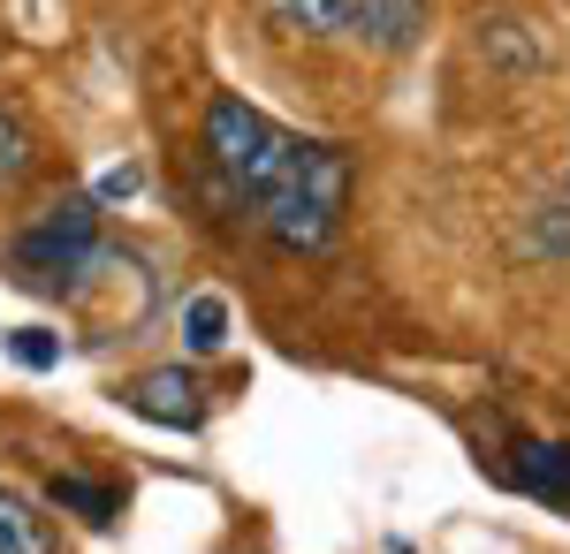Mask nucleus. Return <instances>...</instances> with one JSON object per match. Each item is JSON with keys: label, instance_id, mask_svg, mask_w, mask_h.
<instances>
[{"label": "nucleus", "instance_id": "nucleus-1", "mask_svg": "<svg viewBox=\"0 0 570 554\" xmlns=\"http://www.w3.org/2000/svg\"><path fill=\"white\" fill-rule=\"evenodd\" d=\"M297 152H305V137L282 129L274 115H259V107L236 99V91H220L214 107H206V122H198L206 182H214L228 206H244V214H259L266 198L282 190V175L297 168Z\"/></svg>", "mask_w": 570, "mask_h": 554}, {"label": "nucleus", "instance_id": "nucleus-2", "mask_svg": "<svg viewBox=\"0 0 570 554\" xmlns=\"http://www.w3.org/2000/svg\"><path fill=\"white\" fill-rule=\"evenodd\" d=\"M351 152L343 145H320V137H305V152H297V168L282 175V190L266 198L259 214V236L266 244H282V251L297 258H320L335 236H343V214H351Z\"/></svg>", "mask_w": 570, "mask_h": 554}, {"label": "nucleus", "instance_id": "nucleus-3", "mask_svg": "<svg viewBox=\"0 0 570 554\" xmlns=\"http://www.w3.org/2000/svg\"><path fill=\"white\" fill-rule=\"evenodd\" d=\"M0 266H8V281L31 289V297H77L85 274L99 266V198H91V190L53 198L31 228H16V244H8Z\"/></svg>", "mask_w": 570, "mask_h": 554}, {"label": "nucleus", "instance_id": "nucleus-4", "mask_svg": "<svg viewBox=\"0 0 570 554\" xmlns=\"http://www.w3.org/2000/svg\"><path fill=\"white\" fill-rule=\"evenodd\" d=\"M266 16L297 39H357L373 53H411L426 39L434 0H266Z\"/></svg>", "mask_w": 570, "mask_h": 554}, {"label": "nucleus", "instance_id": "nucleus-5", "mask_svg": "<svg viewBox=\"0 0 570 554\" xmlns=\"http://www.w3.org/2000/svg\"><path fill=\"white\" fill-rule=\"evenodd\" d=\"M130 418H145V426H168V433H198L206 426V387H198V373L190 365H153V373H137V380H122V395H115Z\"/></svg>", "mask_w": 570, "mask_h": 554}, {"label": "nucleus", "instance_id": "nucleus-6", "mask_svg": "<svg viewBox=\"0 0 570 554\" xmlns=\"http://www.w3.org/2000/svg\"><path fill=\"white\" fill-rule=\"evenodd\" d=\"M510 486H525V494H540L548 510L570 516V448H556V441H518Z\"/></svg>", "mask_w": 570, "mask_h": 554}, {"label": "nucleus", "instance_id": "nucleus-7", "mask_svg": "<svg viewBox=\"0 0 570 554\" xmlns=\"http://www.w3.org/2000/svg\"><path fill=\"white\" fill-rule=\"evenodd\" d=\"M46 510L77 516L91 532H107L115 516H122V486H107V478H77V471H53L46 478Z\"/></svg>", "mask_w": 570, "mask_h": 554}, {"label": "nucleus", "instance_id": "nucleus-8", "mask_svg": "<svg viewBox=\"0 0 570 554\" xmlns=\"http://www.w3.org/2000/svg\"><path fill=\"white\" fill-rule=\"evenodd\" d=\"M0 554H61L53 516L31 494H16V486H0Z\"/></svg>", "mask_w": 570, "mask_h": 554}, {"label": "nucleus", "instance_id": "nucleus-9", "mask_svg": "<svg viewBox=\"0 0 570 554\" xmlns=\"http://www.w3.org/2000/svg\"><path fill=\"white\" fill-rule=\"evenodd\" d=\"M31 175H39V137H31V122L16 107H0V190L31 182Z\"/></svg>", "mask_w": 570, "mask_h": 554}, {"label": "nucleus", "instance_id": "nucleus-10", "mask_svg": "<svg viewBox=\"0 0 570 554\" xmlns=\"http://www.w3.org/2000/svg\"><path fill=\"white\" fill-rule=\"evenodd\" d=\"M183 342H190V357H214L220 342H228V304L220 297H190L183 304Z\"/></svg>", "mask_w": 570, "mask_h": 554}, {"label": "nucleus", "instance_id": "nucleus-11", "mask_svg": "<svg viewBox=\"0 0 570 554\" xmlns=\"http://www.w3.org/2000/svg\"><path fill=\"white\" fill-rule=\"evenodd\" d=\"M525 244H532V251H548V258H570V190H556V198L532 214Z\"/></svg>", "mask_w": 570, "mask_h": 554}, {"label": "nucleus", "instance_id": "nucleus-12", "mask_svg": "<svg viewBox=\"0 0 570 554\" xmlns=\"http://www.w3.org/2000/svg\"><path fill=\"white\" fill-rule=\"evenodd\" d=\"M16 365H31V373H53L61 365V335H46V327H16Z\"/></svg>", "mask_w": 570, "mask_h": 554}, {"label": "nucleus", "instance_id": "nucleus-13", "mask_svg": "<svg viewBox=\"0 0 570 554\" xmlns=\"http://www.w3.org/2000/svg\"><path fill=\"white\" fill-rule=\"evenodd\" d=\"M137 182H145L137 168H107V175H99V190H91V198H99V206H115V198H130Z\"/></svg>", "mask_w": 570, "mask_h": 554}]
</instances>
